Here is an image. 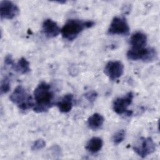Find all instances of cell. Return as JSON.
Returning a JSON list of instances; mask_svg holds the SVG:
<instances>
[{
    "mask_svg": "<svg viewBox=\"0 0 160 160\" xmlns=\"http://www.w3.org/2000/svg\"><path fill=\"white\" fill-rule=\"evenodd\" d=\"M34 97L36 102L33 109L36 112H46L54 104V92L51 85L44 81L40 82L35 88Z\"/></svg>",
    "mask_w": 160,
    "mask_h": 160,
    "instance_id": "1",
    "label": "cell"
},
{
    "mask_svg": "<svg viewBox=\"0 0 160 160\" xmlns=\"http://www.w3.org/2000/svg\"><path fill=\"white\" fill-rule=\"evenodd\" d=\"M92 21H82L71 19L66 21L61 29V33L64 39L72 41L85 29L92 27L94 25Z\"/></svg>",
    "mask_w": 160,
    "mask_h": 160,
    "instance_id": "2",
    "label": "cell"
},
{
    "mask_svg": "<svg viewBox=\"0 0 160 160\" xmlns=\"http://www.w3.org/2000/svg\"><path fill=\"white\" fill-rule=\"evenodd\" d=\"M9 99L11 102L15 104L22 111L28 110L34 106L32 96L21 85L18 86L14 89L10 95Z\"/></svg>",
    "mask_w": 160,
    "mask_h": 160,
    "instance_id": "3",
    "label": "cell"
},
{
    "mask_svg": "<svg viewBox=\"0 0 160 160\" xmlns=\"http://www.w3.org/2000/svg\"><path fill=\"white\" fill-rule=\"evenodd\" d=\"M126 56L129 60H141L145 62H152L158 58L156 50L151 47H144L139 49L131 48L127 52Z\"/></svg>",
    "mask_w": 160,
    "mask_h": 160,
    "instance_id": "4",
    "label": "cell"
},
{
    "mask_svg": "<svg viewBox=\"0 0 160 160\" xmlns=\"http://www.w3.org/2000/svg\"><path fill=\"white\" fill-rule=\"evenodd\" d=\"M133 99V94L132 92H129L123 97L116 99L112 103V109L118 114H126L131 116L132 111L128 110V107L132 103Z\"/></svg>",
    "mask_w": 160,
    "mask_h": 160,
    "instance_id": "5",
    "label": "cell"
},
{
    "mask_svg": "<svg viewBox=\"0 0 160 160\" xmlns=\"http://www.w3.org/2000/svg\"><path fill=\"white\" fill-rule=\"evenodd\" d=\"M134 151L144 158L152 154L156 150V144L150 137L141 138L139 142L133 146Z\"/></svg>",
    "mask_w": 160,
    "mask_h": 160,
    "instance_id": "6",
    "label": "cell"
},
{
    "mask_svg": "<svg viewBox=\"0 0 160 160\" xmlns=\"http://www.w3.org/2000/svg\"><path fill=\"white\" fill-rule=\"evenodd\" d=\"M129 24L124 17L115 16L113 18L108 30L109 34L127 35L129 32Z\"/></svg>",
    "mask_w": 160,
    "mask_h": 160,
    "instance_id": "7",
    "label": "cell"
},
{
    "mask_svg": "<svg viewBox=\"0 0 160 160\" xmlns=\"http://www.w3.org/2000/svg\"><path fill=\"white\" fill-rule=\"evenodd\" d=\"M104 71L109 79L115 81L122 75L124 65L119 61H111L106 64Z\"/></svg>",
    "mask_w": 160,
    "mask_h": 160,
    "instance_id": "8",
    "label": "cell"
},
{
    "mask_svg": "<svg viewBox=\"0 0 160 160\" xmlns=\"http://www.w3.org/2000/svg\"><path fill=\"white\" fill-rule=\"evenodd\" d=\"M19 13V8L12 1H2L0 2V16L1 19H12Z\"/></svg>",
    "mask_w": 160,
    "mask_h": 160,
    "instance_id": "9",
    "label": "cell"
},
{
    "mask_svg": "<svg viewBox=\"0 0 160 160\" xmlns=\"http://www.w3.org/2000/svg\"><path fill=\"white\" fill-rule=\"evenodd\" d=\"M42 32L49 38L58 36L61 32V29L58 24L51 19H47L42 23Z\"/></svg>",
    "mask_w": 160,
    "mask_h": 160,
    "instance_id": "10",
    "label": "cell"
},
{
    "mask_svg": "<svg viewBox=\"0 0 160 160\" xmlns=\"http://www.w3.org/2000/svg\"><path fill=\"white\" fill-rule=\"evenodd\" d=\"M147 36L142 32L137 31L130 38V44L132 49H139L146 47Z\"/></svg>",
    "mask_w": 160,
    "mask_h": 160,
    "instance_id": "11",
    "label": "cell"
},
{
    "mask_svg": "<svg viewBox=\"0 0 160 160\" xmlns=\"http://www.w3.org/2000/svg\"><path fill=\"white\" fill-rule=\"evenodd\" d=\"M56 105L60 112L62 113L69 112L73 106V95L70 93L66 94L57 102Z\"/></svg>",
    "mask_w": 160,
    "mask_h": 160,
    "instance_id": "12",
    "label": "cell"
},
{
    "mask_svg": "<svg viewBox=\"0 0 160 160\" xmlns=\"http://www.w3.org/2000/svg\"><path fill=\"white\" fill-rule=\"evenodd\" d=\"M104 121V119L103 116L101 114L96 112L88 119L87 124L90 129L92 130H97L102 127Z\"/></svg>",
    "mask_w": 160,
    "mask_h": 160,
    "instance_id": "13",
    "label": "cell"
},
{
    "mask_svg": "<svg viewBox=\"0 0 160 160\" xmlns=\"http://www.w3.org/2000/svg\"><path fill=\"white\" fill-rule=\"evenodd\" d=\"M103 146V141L99 137H92L87 142L86 149L92 153L99 151Z\"/></svg>",
    "mask_w": 160,
    "mask_h": 160,
    "instance_id": "14",
    "label": "cell"
},
{
    "mask_svg": "<svg viewBox=\"0 0 160 160\" xmlns=\"http://www.w3.org/2000/svg\"><path fill=\"white\" fill-rule=\"evenodd\" d=\"M12 68L15 71L22 74H27L31 71L29 62L24 58H21L19 59L18 62L14 64Z\"/></svg>",
    "mask_w": 160,
    "mask_h": 160,
    "instance_id": "15",
    "label": "cell"
},
{
    "mask_svg": "<svg viewBox=\"0 0 160 160\" xmlns=\"http://www.w3.org/2000/svg\"><path fill=\"white\" fill-rule=\"evenodd\" d=\"M10 79L8 76H4L1 81V94L7 93L10 90Z\"/></svg>",
    "mask_w": 160,
    "mask_h": 160,
    "instance_id": "16",
    "label": "cell"
},
{
    "mask_svg": "<svg viewBox=\"0 0 160 160\" xmlns=\"http://www.w3.org/2000/svg\"><path fill=\"white\" fill-rule=\"evenodd\" d=\"M126 136V131L124 129H121L117 131L112 136V141L114 144H119L125 138Z\"/></svg>",
    "mask_w": 160,
    "mask_h": 160,
    "instance_id": "17",
    "label": "cell"
},
{
    "mask_svg": "<svg viewBox=\"0 0 160 160\" xmlns=\"http://www.w3.org/2000/svg\"><path fill=\"white\" fill-rule=\"evenodd\" d=\"M84 97L88 101L90 102V103L93 104L98 97V93L93 90L89 91L84 94Z\"/></svg>",
    "mask_w": 160,
    "mask_h": 160,
    "instance_id": "18",
    "label": "cell"
},
{
    "mask_svg": "<svg viewBox=\"0 0 160 160\" xmlns=\"http://www.w3.org/2000/svg\"><path fill=\"white\" fill-rule=\"evenodd\" d=\"M45 145H46V142L42 139H39L34 142V143L32 145L31 149L33 151L39 150L45 147Z\"/></svg>",
    "mask_w": 160,
    "mask_h": 160,
    "instance_id": "19",
    "label": "cell"
},
{
    "mask_svg": "<svg viewBox=\"0 0 160 160\" xmlns=\"http://www.w3.org/2000/svg\"><path fill=\"white\" fill-rule=\"evenodd\" d=\"M4 63L7 66H11V67H12L14 66V64H15L12 58V56L9 54H8L6 56V58L4 59Z\"/></svg>",
    "mask_w": 160,
    "mask_h": 160,
    "instance_id": "20",
    "label": "cell"
}]
</instances>
